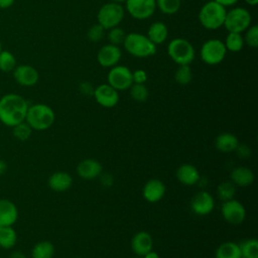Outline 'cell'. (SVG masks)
Wrapping results in <instances>:
<instances>
[{
    "label": "cell",
    "instance_id": "obj_1",
    "mask_svg": "<svg viewBox=\"0 0 258 258\" xmlns=\"http://www.w3.org/2000/svg\"><path fill=\"white\" fill-rule=\"evenodd\" d=\"M28 109L27 101L18 94H6L0 98V121L7 127H13L23 121Z\"/></svg>",
    "mask_w": 258,
    "mask_h": 258
},
{
    "label": "cell",
    "instance_id": "obj_2",
    "mask_svg": "<svg viewBox=\"0 0 258 258\" xmlns=\"http://www.w3.org/2000/svg\"><path fill=\"white\" fill-rule=\"evenodd\" d=\"M123 46L128 53L139 58H146L156 53V45L145 34L138 32L126 34Z\"/></svg>",
    "mask_w": 258,
    "mask_h": 258
},
{
    "label": "cell",
    "instance_id": "obj_3",
    "mask_svg": "<svg viewBox=\"0 0 258 258\" xmlns=\"http://www.w3.org/2000/svg\"><path fill=\"white\" fill-rule=\"evenodd\" d=\"M55 115L53 110L45 104H33L28 106L25 122L31 129L42 131L46 130L54 123Z\"/></svg>",
    "mask_w": 258,
    "mask_h": 258
},
{
    "label": "cell",
    "instance_id": "obj_4",
    "mask_svg": "<svg viewBox=\"0 0 258 258\" xmlns=\"http://www.w3.org/2000/svg\"><path fill=\"white\" fill-rule=\"evenodd\" d=\"M227 10L224 6L211 0L205 3L199 11V21L201 25L209 30H216L224 25Z\"/></svg>",
    "mask_w": 258,
    "mask_h": 258
},
{
    "label": "cell",
    "instance_id": "obj_5",
    "mask_svg": "<svg viewBox=\"0 0 258 258\" xmlns=\"http://www.w3.org/2000/svg\"><path fill=\"white\" fill-rule=\"evenodd\" d=\"M167 54L178 66L190 64L195 59V48L187 39L176 37L169 41Z\"/></svg>",
    "mask_w": 258,
    "mask_h": 258
},
{
    "label": "cell",
    "instance_id": "obj_6",
    "mask_svg": "<svg viewBox=\"0 0 258 258\" xmlns=\"http://www.w3.org/2000/svg\"><path fill=\"white\" fill-rule=\"evenodd\" d=\"M125 16V10L122 4L115 2L105 3L100 7L97 13L98 23L106 30L119 26Z\"/></svg>",
    "mask_w": 258,
    "mask_h": 258
},
{
    "label": "cell",
    "instance_id": "obj_7",
    "mask_svg": "<svg viewBox=\"0 0 258 258\" xmlns=\"http://www.w3.org/2000/svg\"><path fill=\"white\" fill-rule=\"evenodd\" d=\"M252 17L250 12L243 7H234L227 11L224 27L228 32H244L251 25Z\"/></svg>",
    "mask_w": 258,
    "mask_h": 258
},
{
    "label": "cell",
    "instance_id": "obj_8",
    "mask_svg": "<svg viewBox=\"0 0 258 258\" xmlns=\"http://www.w3.org/2000/svg\"><path fill=\"white\" fill-rule=\"evenodd\" d=\"M227 54V49L224 41L218 38H211L206 40L200 50L201 59L209 64L216 66L222 62Z\"/></svg>",
    "mask_w": 258,
    "mask_h": 258
},
{
    "label": "cell",
    "instance_id": "obj_9",
    "mask_svg": "<svg viewBox=\"0 0 258 258\" xmlns=\"http://www.w3.org/2000/svg\"><path fill=\"white\" fill-rule=\"evenodd\" d=\"M107 80L108 84L117 91L129 90L133 84L131 70L125 66L119 64L110 68Z\"/></svg>",
    "mask_w": 258,
    "mask_h": 258
},
{
    "label": "cell",
    "instance_id": "obj_10",
    "mask_svg": "<svg viewBox=\"0 0 258 258\" xmlns=\"http://www.w3.org/2000/svg\"><path fill=\"white\" fill-rule=\"evenodd\" d=\"M125 5L130 16L137 20L150 18L156 10L155 0H126Z\"/></svg>",
    "mask_w": 258,
    "mask_h": 258
},
{
    "label": "cell",
    "instance_id": "obj_11",
    "mask_svg": "<svg viewBox=\"0 0 258 258\" xmlns=\"http://www.w3.org/2000/svg\"><path fill=\"white\" fill-rule=\"evenodd\" d=\"M222 216L226 222L232 225H239L245 220L246 211L244 206L237 200H229L222 205Z\"/></svg>",
    "mask_w": 258,
    "mask_h": 258
},
{
    "label": "cell",
    "instance_id": "obj_12",
    "mask_svg": "<svg viewBox=\"0 0 258 258\" xmlns=\"http://www.w3.org/2000/svg\"><path fill=\"white\" fill-rule=\"evenodd\" d=\"M93 97L96 102L105 108L115 107L119 102V93L109 84H101L94 90Z\"/></svg>",
    "mask_w": 258,
    "mask_h": 258
},
{
    "label": "cell",
    "instance_id": "obj_13",
    "mask_svg": "<svg viewBox=\"0 0 258 258\" xmlns=\"http://www.w3.org/2000/svg\"><path fill=\"white\" fill-rule=\"evenodd\" d=\"M122 56L121 49L118 45L108 43L100 47L97 52V60L103 68H112L120 61Z\"/></svg>",
    "mask_w": 258,
    "mask_h": 258
},
{
    "label": "cell",
    "instance_id": "obj_14",
    "mask_svg": "<svg viewBox=\"0 0 258 258\" xmlns=\"http://www.w3.org/2000/svg\"><path fill=\"white\" fill-rule=\"evenodd\" d=\"M12 74L16 83L23 87H32L36 85L39 80L37 70L30 64L16 66L12 71Z\"/></svg>",
    "mask_w": 258,
    "mask_h": 258
},
{
    "label": "cell",
    "instance_id": "obj_15",
    "mask_svg": "<svg viewBox=\"0 0 258 258\" xmlns=\"http://www.w3.org/2000/svg\"><path fill=\"white\" fill-rule=\"evenodd\" d=\"M215 206L214 199L212 195L206 190H201L197 192L190 202V208L192 212L199 216L209 215Z\"/></svg>",
    "mask_w": 258,
    "mask_h": 258
},
{
    "label": "cell",
    "instance_id": "obj_16",
    "mask_svg": "<svg viewBox=\"0 0 258 258\" xmlns=\"http://www.w3.org/2000/svg\"><path fill=\"white\" fill-rule=\"evenodd\" d=\"M165 194L164 183L157 178H152L148 180L142 189L143 198L149 203H156L160 201Z\"/></svg>",
    "mask_w": 258,
    "mask_h": 258
},
{
    "label": "cell",
    "instance_id": "obj_17",
    "mask_svg": "<svg viewBox=\"0 0 258 258\" xmlns=\"http://www.w3.org/2000/svg\"><path fill=\"white\" fill-rule=\"evenodd\" d=\"M153 240L149 233L145 231H140L134 235L131 241V247L133 252L140 257H143L145 254L152 250Z\"/></svg>",
    "mask_w": 258,
    "mask_h": 258
},
{
    "label": "cell",
    "instance_id": "obj_18",
    "mask_svg": "<svg viewBox=\"0 0 258 258\" xmlns=\"http://www.w3.org/2000/svg\"><path fill=\"white\" fill-rule=\"evenodd\" d=\"M102 164L96 159L87 158L82 160L77 166V173L84 179H94L101 175Z\"/></svg>",
    "mask_w": 258,
    "mask_h": 258
},
{
    "label": "cell",
    "instance_id": "obj_19",
    "mask_svg": "<svg viewBox=\"0 0 258 258\" xmlns=\"http://www.w3.org/2000/svg\"><path fill=\"white\" fill-rule=\"evenodd\" d=\"M18 218V210L15 204L7 199L0 200V225L2 227L13 226Z\"/></svg>",
    "mask_w": 258,
    "mask_h": 258
},
{
    "label": "cell",
    "instance_id": "obj_20",
    "mask_svg": "<svg viewBox=\"0 0 258 258\" xmlns=\"http://www.w3.org/2000/svg\"><path fill=\"white\" fill-rule=\"evenodd\" d=\"M176 178L184 185H194L200 180V172L192 164L184 163L177 168Z\"/></svg>",
    "mask_w": 258,
    "mask_h": 258
},
{
    "label": "cell",
    "instance_id": "obj_21",
    "mask_svg": "<svg viewBox=\"0 0 258 258\" xmlns=\"http://www.w3.org/2000/svg\"><path fill=\"white\" fill-rule=\"evenodd\" d=\"M48 186L57 192L68 190L73 184V177L66 171L53 172L48 178Z\"/></svg>",
    "mask_w": 258,
    "mask_h": 258
},
{
    "label": "cell",
    "instance_id": "obj_22",
    "mask_svg": "<svg viewBox=\"0 0 258 258\" xmlns=\"http://www.w3.org/2000/svg\"><path fill=\"white\" fill-rule=\"evenodd\" d=\"M146 36L155 45L161 44L168 36V28L162 21H155L149 25Z\"/></svg>",
    "mask_w": 258,
    "mask_h": 258
},
{
    "label": "cell",
    "instance_id": "obj_23",
    "mask_svg": "<svg viewBox=\"0 0 258 258\" xmlns=\"http://www.w3.org/2000/svg\"><path fill=\"white\" fill-rule=\"evenodd\" d=\"M231 181L238 186H248L254 181L253 171L245 166L235 167L231 172Z\"/></svg>",
    "mask_w": 258,
    "mask_h": 258
},
{
    "label": "cell",
    "instance_id": "obj_24",
    "mask_svg": "<svg viewBox=\"0 0 258 258\" xmlns=\"http://www.w3.org/2000/svg\"><path fill=\"white\" fill-rule=\"evenodd\" d=\"M239 144V141L237 137L229 132H224L221 133L220 135L217 136L215 140V146L216 148L224 153H229L235 151Z\"/></svg>",
    "mask_w": 258,
    "mask_h": 258
},
{
    "label": "cell",
    "instance_id": "obj_25",
    "mask_svg": "<svg viewBox=\"0 0 258 258\" xmlns=\"http://www.w3.org/2000/svg\"><path fill=\"white\" fill-rule=\"evenodd\" d=\"M216 258H241L239 245L234 242L221 244L216 251Z\"/></svg>",
    "mask_w": 258,
    "mask_h": 258
},
{
    "label": "cell",
    "instance_id": "obj_26",
    "mask_svg": "<svg viewBox=\"0 0 258 258\" xmlns=\"http://www.w3.org/2000/svg\"><path fill=\"white\" fill-rule=\"evenodd\" d=\"M53 254L54 246L49 241L38 242L31 250V258H52Z\"/></svg>",
    "mask_w": 258,
    "mask_h": 258
},
{
    "label": "cell",
    "instance_id": "obj_27",
    "mask_svg": "<svg viewBox=\"0 0 258 258\" xmlns=\"http://www.w3.org/2000/svg\"><path fill=\"white\" fill-rule=\"evenodd\" d=\"M17 242V234L12 226L2 227L0 229V247L3 249H11Z\"/></svg>",
    "mask_w": 258,
    "mask_h": 258
},
{
    "label": "cell",
    "instance_id": "obj_28",
    "mask_svg": "<svg viewBox=\"0 0 258 258\" xmlns=\"http://www.w3.org/2000/svg\"><path fill=\"white\" fill-rule=\"evenodd\" d=\"M224 43L227 51L229 50L231 52L241 51L245 44L242 33H237V32H228Z\"/></svg>",
    "mask_w": 258,
    "mask_h": 258
},
{
    "label": "cell",
    "instance_id": "obj_29",
    "mask_svg": "<svg viewBox=\"0 0 258 258\" xmlns=\"http://www.w3.org/2000/svg\"><path fill=\"white\" fill-rule=\"evenodd\" d=\"M241 258H258V241L256 239H248L240 245Z\"/></svg>",
    "mask_w": 258,
    "mask_h": 258
},
{
    "label": "cell",
    "instance_id": "obj_30",
    "mask_svg": "<svg viewBox=\"0 0 258 258\" xmlns=\"http://www.w3.org/2000/svg\"><path fill=\"white\" fill-rule=\"evenodd\" d=\"M155 4L156 8L163 14L172 15L179 10L181 0H155Z\"/></svg>",
    "mask_w": 258,
    "mask_h": 258
},
{
    "label": "cell",
    "instance_id": "obj_31",
    "mask_svg": "<svg viewBox=\"0 0 258 258\" xmlns=\"http://www.w3.org/2000/svg\"><path fill=\"white\" fill-rule=\"evenodd\" d=\"M217 194L220 200L224 202L232 200L236 194V186L231 180L222 181L217 187Z\"/></svg>",
    "mask_w": 258,
    "mask_h": 258
},
{
    "label": "cell",
    "instance_id": "obj_32",
    "mask_svg": "<svg viewBox=\"0 0 258 258\" xmlns=\"http://www.w3.org/2000/svg\"><path fill=\"white\" fill-rule=\"evenodd\" d=\"M16 67V58L9 50L0 51V71L3 73H10Z\"/></svg>",
    "mask_w": 258,
    "mask_h": 258
},
{
    "label": "cell",
    "instance_id": "obj_33",
    "mask_svg": "<svg viewBox=\"0 0 258 258\" xmlns=\"http://www.w3.org/2000/svg\"><path fill=\"white\" fill-rule=\"evenodd\" d=\"M174 80L179 85H187L192 80V72L189 64L178 66L174 73Z\"/></svg>",
    "mask_w": 258,
    "mask_h": 258
},
{
    "label": "cell",
    "instance_id": "obj_34",
    "mask_svg": "<svg viewBox=\"0 0 258 258\" xmlns=\"http://www.w3.org/2000/svg\"><path fill=\"white\" fill-rule=\"evenodd\" d=\"M131 98L136 102H145L148 99L149 92L145 84H132L129 88Z\"/></svg>",
    "mask_w": 258,
    "mask_h": 258
},
{
    "label": "cell",
    "instance_id": "obj_35",
    "mask_svg": "<svg viewBox=\"0 0 258 258\" xmlns=\"http://www.w3.org/2000/svg\"><path fill=\"white\" fill-rule=\"evenodd\" d=\"M12 132H13V136L19 140V141H26L32 132L31 127L25 122H21L15 126L12 127Z\"/></svg>",
    "mask_w": 258,
    "mask_h": 258
},
{
    "label": "cell",
    "instance_id": "obj_36",
    "mask_svg": "<svg viewBox=\"0 0 258 258\" xmlns=\"http://www.w3.org/2000/svg\"><path fill=\"white\" fill-rule=\"evenodd\" d=\"M244 32V43L251 48H256L258 46V26L256 24L250 25Z\"/></svg>",
    "mask_w": 258,
    "mask_h": 258
},
{
    "label": "cell",
    "instance_id": "obj_37",
    "mask_svg": "<svg viewBox=\"0 0 258 258\" xmlns=\"http://www.w3.org/2000/svg\"><path fill=\"white\" fill-rule=\"evenodd\" d=\"M125 36H126V33H125L124 29L119 27V26H115L113 28L108 29L107 37H108L109 42L112 43V44H115V45H118V46L120 44H123Z\"/></svg>",
    "mask_w": 258,
    "mask_h": 258
},
{
    "label": "cell",
    "instance_id": "obj_38",
    "mask_svg": "<svg viewBox=\"0 0 258 258\" xmlns=\"http://www.w3.org/2000/svg\"><path fill=\"white\" fill-rule=\"evenodd\" d=\"M106 29L99 23L92 25L87 31V37L92 42H99L103 39Z\"/></svg>",
    "mask_w": 258,
    "mask_h": 258
},
{
    "label": "cell",
    "instance_id": "obj_39",
    "mask_svg": "<svg viewBox=\"0 0 258 258\" xmlns=\"http://www.w3.org/2000/svg\"><path fill=\"white\" fill-rule=\"evenodd\" d=\"M132 79L134 84H145L147 81V73L142 69L135 70L132 72Z\"/></svg>",
    "mask_w": 258,
    "mask_h": 258
},
{
    "label": "cell",
    "instance_id": "obj_40",
    "mask_svg": "<svg viewBox=\"0 0 258 258\" xmlns=\"http://www.w3.org/2000/svg\"><path fill=\"white\" fill-rule=\"evenodd\" d=\"M235 151L237 152L238 156L240 158H248L251 154V150L250 147L246 144H238L237 148L235 149Z\"/></svg>",
    "mask_w": 258,
    "mask_h": 258
},
{
    "label": "cell",
    "instance_id": "obj_41",
    "mask_svg": "<svg viewBox=\"0 0 258 258\" xmlns=\"http://www.w3.org/2000/svg\"><path fill=\"white\" fill-rule=\"evenodd\" d=\"M79 89H80V92L85 96H93L94 90H95V88L92 86V84H90L88 82L81 83Z\"/></svg>",
    "mask_w": 258,
    "mask_h": 258
},
{
    "label": "cell",
    "instance_id": "obj_42",
    "mask_svg": "<svg viewBox=\"0 0 258 258\" xmlns=\"http://www.w3.org/2000/svg\"><path fill=\"white\" fill-rule=\"evenodd\" d=\"M100 181L104 186H111L113 184V176L110 173H103L101 175Z\"/></svg>",
    "mask_w": 258,
    "mask_h": 258
},
{
    "label": "cell",
    "instance_id": "obj_43",
    "mask_svg": "<svg viewBox=\"0 0 258 258\" xmlns=\"http://www.w3.org/2000/svg\"><path fill=\"white\" fill-rule=\"evenodd\" d=\"M214 1H216L217 3L221 4L222 6H224V7L226 8V7H229V6H233V5H235L239 0H214Z\"/></svg>",
    "mask_w": 258,
    "mask_h": 258
},
{
    "label": "cell",
    "instance_id": "obj_44",
    "mask_svg": "<svg viewBox=\"0 0 258 258\" xmlns=\"http://www.w3.org/2000/svg\"><path fill=\"white\" fill-rule=\"evenodd\" d=\"M15 0H0V9H7L13 5Z\"/></svg>",
    "mask_w": 258,
    "mask_h": 258
},
{
    "label": "cell",
    "instance_id": "obj_45",
    "mask_svg": "<svg viewBox=\"0 0 258 258\" xmlns=\"http://www.w3.org/2000/svg\"><path fill=\"white\" fill-rule=\"evenodd\" d=\"M6 170H7V163L4 160L0 159V176L3 175L6 172Z\"/></svg>",
    "mask_w": 258,
    "mask_h": 258
},
{
    "label": "cell",
    "instance_id": "obj_46",
    "mask_svg": "<svg viewBox=\"0 0 258 258\" xmlns=\"http://www.w3.org/2000/svg\"><path fill=\"white\" fill-rule=\"evenodd\" d=\"M143 258H159V256H158V254L156 253V252H154V251H150V252H148L147 254H145L144 256H143Z\"/></svg>",
    "mask_w": 258,
    "mask_h": 258
},
{
    "label": "cell",
    "instance_id": "obj_47",
    "mask_svg": "<svg viewBox=\"0 0 258 258\" xmlns=\"http://www.w3.org/2000/svg\"><path fill=\"white\" fill-rule=\"evenodd\" d=\"M248 5H250V6H255V5H257V3H258V0H244Z\"/></svg>",
    "mask_w": 258,
    "mask_h": 258
},
{
    "label": "cell",
    "instance_id": "obj_48",
    "mask_svg": "<svg viewBox=\"0 0 258 258\" xmlns=\"http://www.w3.org/2000/svg\"><path fill=\"white\" fill-rule=\"evenodd\" d=\"M21 254H22V253H19V252H15V253H13V254H12L11 258H25V257H23Z\"/></svg>",
    "mask_w": 258,
    "mask_h": 258
},
{
    "label": "cell",
    "instance_id": "obj_49",
    "mask_svg": "<svg viewBox=\"0 0 258 258\" xmlns=\"http://www.w3.org/2000/svg\"><path fill=\"white\" fill-rule=\"evenodd\" d=\"M111 2H115V3L122 4V3H125V2H126V0H111Z\"/></svg>",
    "mask_w": 258,
    "mask_h": 258
},
{
    "label": "cell",
    "instance_id": "obj_50",
    "mask_svg": "<svg viewBox=\"0 0 258 258\" xmlns=\"http://www.w3.org/2000/svg\"><path fill=\"white\" fill-rule=\"evenodd\" d=\"M1 48H2V46H1V40H0V51H1V50H2V49H1Z\"/></svg>",
    "mask_w": 258,
    "mask_h": 258
},
{
    "label": "cell",
    "instance_id": "obj_51",
    "mask_svg": "<svg viewBox=\"0 0 258 258\" xmlns=\"http://www.w3.org/2000/svg\"><path fill=\"white\" fill-rule=\"evenodd\" d=\"M135 258H143V257H140V256H137V257H135Z\"/></svg>",
    "mask_w": 258,
    "mask_h": 258
},
{
    "label": "cell",
    "instance_id": "obj_52",
    "mask_svg": "<svg viewBox=\"0 0 258 258\" xmlns=\"http://www.w3.org/2000/svg\"><path fill=\"white\" fill-rule=\"evenodd\" d=\"M1 228H2V226H1V225H0V229H1Z\"/></svg>",
    "mask_w": 258,
    "mask_h": 258
}]
</instances>
